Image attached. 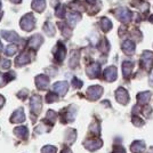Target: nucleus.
I'll return each instance as SVG.
<instances>
[{
  "label": "nucleus",
  "mask_w": 153,
  "mask_h": 153,
  "mask_svg": "<svg viewBox=\"0 0 153 153\" xmlns=\"http://www.w3.org/2000/svg\"><path fill=\"white\" fill-rule=\"evenodd\" d=\"M41 42H42V38L40 36H34L30 41V46L33 48H38L39 46L41 45Z\"/></svg>",
  "instance_id": "20"
},
{
  "label": "nucleus",
  "mask_w": 153,
  "mask_h": 153,
  "mask_svg": "<svg viewBox=\"0 0 153 153\" xmlns=\"http://www.w3.org/2000/svg\"><path fill=\"white\" fill-rule=\"evenodd\" d=\"M21 25L26 31L32 30L33 26H34V19H33V16L32 15H26V16H24L23 19L21 21Z\"/></svg>",
  "instance_id": "5"
},
{
  "label": "nucleus",
  "mask_w": 153,
  "mask_h": 153,
  "mask_svg": "<svg viewBox=\"0 0 153 153\" xmlns=\"http://www.w3.org/2000/svg\"><path fill=\"white\" fill-rule=\"evenodd\" d=\"M101 25H102V29L104 31H108V30H111V27H112V22L110 21L108 19H102L101 21Z\"/></svg>",
  "instance_id": "22"
},
{
  "label": "nucleus",
  "mask_w": 153,
  "mask_h": 153,
  "mask_svg": "<svg viewBox=\"0 0 153 153\" xmlns=\"http://www.w3.org/2000/svg\"><path fill=\"white\" fill-rule=\"evenodd\" d=\"M79 19H80V16H79L78 14L73 13V14H70V15H69V22H70L71 25H74V24H76V22Z\"/></svg>",
  "instance_id": "25"
},
{
  "label": "nucleus",
  "mask_w": 153,
  "mask_h": 153,
  "mask_svg": "<svg viewBox=\"0 0 153 153\" xmlns=\"http://www.w3.org/2000/svg\"><path fill=\"white\" fill-rule=\"evenodd\" d=\"M58 97L57 95H54V94H48V96H47V102H53V101H56Z\"/></svg>",
  "instance_id": "28"
},
{
  "label": "nucleus",
  "mask_w": 153,
  "mask_h": 153,
  "mask_svg": "<svg viewBox=\"0 0 153 153\" xmlns=\"http://www.w3.org/2000/svg\"><path fill=\"white\" fill-rule=\"evenodd\" d=\"M15 134L17 135L19 137H21V138H23V140H25L26 137H27V129H26V127H19L15 129Z\"/></svg>",
  "instance_id": "19"
},
{
  "label": "nucleus",
  "mask_w": 153,
  "mask_h": 153,
  "mask_svg": "<svg viewBox=\"0 0 153 153\" xmlns=\"http://www.w3.org/2000/svg\"><path fill=\"white\" fill-rule=\"evenodd\" d=\"M104 78L108 81H113L117 79V69L114 66H110L104 71Z\"/></svg>",
  "instance_id": "7"
},
{
  "label": "nucleus",
  "mask_w": 153,
  "mask_h": 153,
  "mask_svg": "<svg viewBox=\"0 0 153 153\" xmlns=\"http://www.w3.org/2000/svg\"><path fill=\"white\" fill-rule=\"evenodd\" d=\"M14 2H19V0H14Z\"/></svg>",
  "instance_id": "34"
},
{
  "label": "nucleus",
  "mask_w": 153,
  "mask_h": 153,
  "mask_svg": "<svg viewBox=\"0 0 153 153\" xmlns=\"http://www.w3.org/2000/svg\"><path fill=\"white\" fill-rule=\"evenodd\" d=\"M1 34L5 37V39L9 40V41H17V40H19L17 34H16V33H14V32H2Z\"/></svg>",
  "instance_id": "21"
},
{
  "label": "nucleus",
  "mask_w": 153,
  "mask_h": 153,
  "mask_svg": "<svg viewBox=\"0 0 153 153\" xmlns=\"http://www.w3.org/2000/svg\"><path fill=\"white\" fill-rule=\"evenodd\" d=\"M56 147H54V146H45L44 149H42V153H56Z\"/></svg>",
  "instance_id": "27"
},
{
  "label": "nucleus",
  "mask_w": 153,
  "mask_h": 153,
  "mask_svg": "<svg viewBox=\"0 0 153 153\" xmlns=\"http://www.w3.org/2000/svg\"><path fill=\"white\" fill-rule=\"evenodd\" d=\"M133 68H134V63L133 62H123L122 64V70H123V76L128 78V76L131 74V71H133Z\"/></svg>",
  "instance_id": "13"
},
{
  "label": "nucleus",
  "mask_w": 153,
  "mask_h": 153,
  "mask_svg": "<svg viewBox=\"0 0 153 153\" xmlns=\"http://www.w3.org/2000/svg\"><path fill=\"white\" fill-rule=\"evenodd\" d=\"M150 97H151V93H150V91L140 93V95H138V103H140V104H145V103L149 102Z\"/></svg>",
  "instance_id": "18"
},
{
  "label": "nucleus",
  "mask_w": 153,
  "mask_h": 153,
  "mask_svg": "<svg viewBox=\"0 0 153 153\" xmlns=\"http://www.w3.org/2000/svg\"><path fill=\"white\" fill-rule=\"evenodd\" d=\"M144 147H145L144 143L140 142V140H137V142H135L134 144L131 145V151L135 153H140L144 150Z\"/></svg>",
  "instance_id": "16"
},
{
  "label": "nucleus",
  "mask_w": 153,
  "mask_h": 153,
  "mask_svg": "<svg viewBox=\"0 0 153 153\" xmlns=\"http://www.w3.org/2000/svg\"><path fill=\"white\" fill-rule=\"evenodd\" d=\"M122 49H123V51H125L126 54L130 55V54H133L135 51V44L131 40H126V41L123 42V45H122Z\"/></svg>",
  "instance_id": "11"
},
{
  "label": "nucleus",
  "mask_w": 153,
  "mask_h": 153,
  "mask_svg": "<svg viewBox=\"0 0 153 153\" xmlns=\"http://www.w3.org/2000/svg\"><path fill=\"white\" fill-rule=\"evenodd\" d=\"M15 53H16V46L10 45V46H8V47H7L6 54L8 55V56H12V55H14Z\"/></svg>",
  "instance_id": "26"
},
{
  "label": "nucleus",
  "mask_w": 153,
  "mask_h": 153,
  "mask_svg": "<svg viewBox=\"0 0 153 153\" xmlns=\"http://www.w3.org/2000/svg\"><path fill=\"white\" fill-rule=\"evenodd\" d=\"M36 81H37V85H38V88H40V89H46L48 87V85H49V79H48V76H37Z\"/></svg>",
  "instance_id": "8"
},
{
  "label": "nucleus",
  "mask_w": 153,
  "mask_h": 153,
  "mask_svg": "<svg viewBox=\"0 0 153 153\" xmlns=\"http://www.w3.org/2000/svg\"><path fill=\"white\" fill-rule=\"evenodd\" d=\"M73 83L76 85V87H81L82 86V82L80 80H78V79H73Z\"/></svg>",
  "instance_id": "29"
},
{
  "label": "nucleus",
  "mask_w": 153,
  "mask_h": 153,
  "mask_svg": "<svg viewBox=\"0 0 153 153\" xmlns=\"http://www.w3.org/2000/svg\"><path fill=\"white\" fill-rule=\"evenodd\" d=\"M87 1H89V2H91V4H93V2H95L96 0H87Z\"/></svg>",
  "instance_id": "32"
},
{
  "label": "nucleus",
  "mask_w": 153,
  "mask_h": 153,
  "mask_svg": "<svg viewBox=\"0 0 153 153\" xmlns=\"http://www.w3.org/2000/svg\"><path fill=\"white\" fill-rule=\"evenodd\" d=\"M133 6L138 8L142 12H147V9H149V4L146 1H143V0H134L133 1Z\"/></svg>",
  "instance_id": "14"
},
{
  "label": "nucleus",
  "mask_w": 153,
  "mask_h": 153,
  "mask_svg": "<svg viewBox=\"0 0 153 153\" xmlns=\"http://www.w3.org/2000/svg\"><path fill=\"white\" fill-rule=\"evenodd\" d=\"M54 90L58 93L59 95H64L65 93H66V90H68V83L62 81V82H57L55 83V86H54Z\"/></svg>",
  "instance_id": "12"
},
{
  "label": "nucleus",
  "mask_w": 153,
  "mask_h": 153,
  "mask_svg": "<svg viewBox=\"0 0 153 153\" xmlns=\"http://www.w3.org/2000/svg\"><path fill=\"white\" fill-rule=\"evenodd\" d=\"M115 97H117V101L121 104H126L129 100V96H128L127 90H125L123 88H119V89L115 91Z\"/></svg>",
  "instance_id": "6"
},
{
  "label": "nucleus",
  "mask_w": 153,
  "mask_h": 153,
  "mask_svg": "<svg viewBox=\"0 0 153 153\" xmlns=\"http://www.w3.org/2000/svg\"><path fill=\"white\" fill-rule=\"evenodd\" d=\"M25 117H24V113H23V108H19L17 111L14 112V114L12 115L10 120L13 122H22L24 121Z\"/></svg>",
  "instance_id": "10"
},
{
  "label": "nucleus",
  "mask_w": 153,
  "mask_h": 153,
  "mask_svg": "<svg viewBox=\"0 0 153 153\" xmlns=\"http://www.w3.org/2000/svg\"><path fill=\"white\" fill-rule=\"evenodd\" d=\"M103 88L101 86H91L87 90V95L90 100H97L100 96L102 95Z\"/></svg>",
  "instance_id": "3"
},
{
  "label": "nucleus",
  "mask_w": 153,
  "mask_h": 153,
  "mask_svg": "<svg viewBox=\"0 0 153 153\" xmlns=\"http://www.w3.org/2000/svg\"><path fill=\"white\" fill-rule=\"evenodd\" d=\"M31 111L34 114H38V112L41 108V97L38 95H34L31 97V104H30Z\"/></svg>",
  "instance_id": "4"
},
{
  "label": "nucleus",
  "mask_w": 153,
  "mask_h": 153,
  "mask_svg": "<svg viewBox=\"0 0 153 153\" xmlns=\"http://www.w3.org/2000/svg\"><path fill=\"white\" fill-rule=\"evenodd\" d=\"M1 48H2V45H1V42H0V49H1Z\"/></svg>",
  "instance_id": "35"
},
{
  "label": "nucleus",
  "mask_w": 153,
  "mask_h": 153,
  "mask_svg": "<svg viewBox=\"0 0 153 153\" xmlns=\"http://www.w3.org/2000/svg\"><path fill=\"white\" fill-rule=\"evenodd\" d=\"M85 146L89 149L90 151H94V150H97L98 147L102 146V142L101 140H89V142L85 143Z\"/></svg>",
  "instance_id": "15"
},
{
  "label": "nucleus",
  "mask_w": 153,
  "mask_h": 153,
  "mask_svg": "<svg viewBox=\"0 0 153 153\" xmlns=\"http://www.w3.org/2000/svg\"><path fill=\"white\" fill-rule=\"evenodd\" d=\"M114 153H126V152H125V150L122 147H118V149L114 150Z\"/></svg>",
  "instance_id": "30"
},
{
  "label": "nucleus",
  "mask_w": 153,
  "mask_h": 153,
  "mask_svg": "<svg viewBox=\"0 0 153 153\" xmlns=\"http://www.w3.org/2000/svg\"><path fill=\"white\" fill-rule=\"evenodd\" d=\"M87 74L90 78H96L100 74V65L98 64H91L87 68Z\"/></svg>",
  "instance_id": "9"
},
{
  "label": "nucleus",
  "mask_w": 153,
  "mask_h": 153,
  "mask_svg": "<svg viewBox=\"0 0 153 153\" xmlns=\"http://www.w3.org/2000/svg\"><path fill=\"white\" fill-rule=\"evenodd\" d=\"M4 102H5V100H4V98H2L1 96H0V108L2 106V104H4Z\"/></svg>",
  "instance_id": "31"
},
{
  "label": "nucleus",
  "mask_w": 153,
  "mask_h": 153,
  "mask_svg": "<svg viewBox=\"0 0 153 153\" xmlns=\"http://www.w3.org/2000/svg\"><path fill=\"white\" fill-rule=\"evenodd\" d=\"M114 15L118 17V19H120L121 22H125V23L129 22L131 19V17H133V13L130 10L126 9V8H119V9H117L114 12Z\"/></svg>",
  "instance_id": "1"
},
{
  "label": "nucleus",
  "mask_w": 153,
  "mask_h": 153,
  "mask_svg": "<svg viewBox=\"0 0 153 153\" xmlns=\"http://www.w3.org/2000/svg\"><path fill=\"white\" fill-rule=\"evenodd\" d=\"M31 61V56L29 54H22L19 58H17V64H26Z\"/></svg>",
  "instance_id": "23"
},
{
  "label": "nucleus",
  "mask_w": 153,
  "mask_h": 153,
  "mask_svg": "<svg viewBox=\"0 0 153 153\" xmlns=\"http://www.w3.org/2000/svg\"><path fill=\"white\" fill-rule=\"evenodd\" d=\"M32 7H33L36 10H38V12L44 10V8H45V0H33Z\"/></svg>",
  "instance_id": "17"
},
{
  "label": "nucleus",
  "mask_w": 153,
  "mask_h": 153,
  "mask_svg": "<svg viewBox=\"0 0 153 153\" xmlns=\"http://www.w3.org/2000/svg\"><path fill=\"white\" fill-rule=\"evenodd\" d=\"M64 56H65V48H64L63 45H61V44H59V46H58V51H57V55H56V57H57V59H59V61H63Z\"/></svg>",
  "instance_id": "24"
},
{
  "label": "nucleus",
  "mask_w": 153,
  "mask_h": 153,
  "mask_svg": "<svg viewBox=\"0 0 153 153\" xmlns=\"http://www.w3.org/2000/svg\"><path fill=\"white\" fill-rule=\"evenodd\" d=\"M150 21H151V22H153V15L151 16V17H150Z\"/></svg>",
  "instance_id": "33"
},
{
  "label": "nucleus",
  "mask_w": 153,
  "mask_h": 153,
  "mask_svg": "<svg viewBox=\"0 0 153 153\" xmlns=\"http://www.w3.org/2000/svg\"><path fill=\"white\" fill-rule=\"evenodd\" d=\"M142 66H144L146 70H150L153 66V53L151 51H144L142 55Z\"/></svg>",
  "instance_id": "2"
}]
</instances>
